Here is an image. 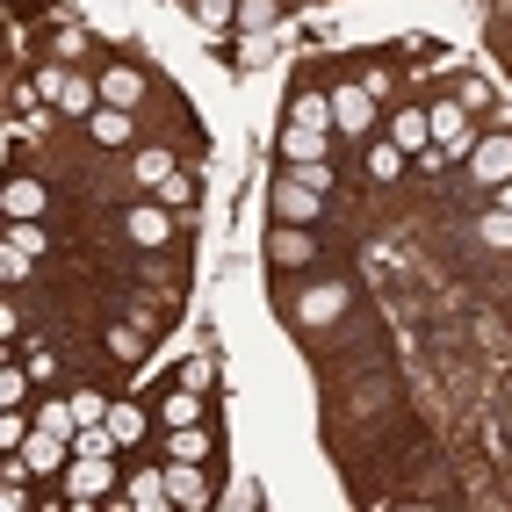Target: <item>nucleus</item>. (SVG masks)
Wrapping results in <instances>:
<instances>
[{"mask_svg": "<svg viewBox=\"0 0 512 512\" xmlns=\"http://www.w3.org/2000/svg\"><path fill=\"white\" fill-rule=\"evenodd\" d=\"M87 138L94 145H130V109H109V101H101V109L87 116Z\"/></svg>", "mask_w": 512, "mask_h": 512, "instance_id": "nucleus-15", "label": "nucleus"}, {"mask_svg": "<svg viewBox=\"0 0 512 512\" xmlns=\"http://www.w3.org/2000/svg\"><path fill=\"white\" fill-rule=\"evenodd\" d=\"M491 210H505V217H512V181H498V188H491Z\"/></svg>", "mask_w": 512, "mask_h": 512, "instance_id": "nucleus-33", "label": "nucleus"}, {"mask_svg": "<svg viewBox=\"0 0 512 512\" xmlns=\"http://www.w3.org/2000/svg\"><path fill=\"white\" fill-rule=\"evenodd\" d=\"M332 123H339V138H368L375 130V94L368 87H339L332 94Z\"/></svg>", "mask_w": 512, "mask_h": 512, "instance_id": "nucleus-6", "label": "nucleus"}, {"mask_svg": "<svg viewBox=\"0 0 512 512\" xmlns=\"http://www.w3.org/2000/svg\"><path fill=\"white\" fill-rule=\"evenodd\" d=\"M282 8L289 0H238V29H246V37H267V29L282 22Z\"/></svg>", "mask_w": 512, "mask_h": 512, "instance_id": "nucleus-18", "label": "nucleus"}, {"mask_svg": "<svg viewBox=\"0 0 512 512\" xmlns=\"http://www.w3.org/2000/svg\"><path fill=\"white\" fill-rule=\"evenodd\" d=\"M0 275L22 282V275H29V253H22V246H8V253H0Z\"/></svg>", "mask_w": 512, "mask_h": 512, "instance_id": "nucleus-31", "label": "nucleus"}, {"mask_svg": "<svg viewBox=\"0 0 512 512\" xmlns=\"http://www.w3.org/2000/svg\"><path fill=\"white\" fill-rule=\"evenodd\" d=\"M289 123H303V130H332V94L303 87V94L289 101Z\"/></svg>", "mask_w": 512, "mask_h": 512, "instance_id": "nucleus-16", "label": "nucleus"}, {"mask_svg": "<svg viewBox=\"0 0 512 512\" xmlns=\"http://www.w3.org/2000/svg\"><path fill=\"white\" fill-rule=\"evenodd\" d=\"M29 375H37V383H51V375H58V354H51V347H37V354H29Z\"/></svg>", "mask_w": 512, "mask_h": 512, "instance_id": "nucleus-32", "label": "nucleus"}, {"mask_svg": "<svg viewBox=\"0 0 512 512\" xmlns=\"http://www.w3.org/2000/svg\"><path fill=\"white\" fill-rule=\"evenodd\" d=\"M469 181L476 188H498V181H512V130H491V138H476L469 145Z\"/></svg>", "mask_w": 512, "mask_h": 512, "instance_id": "nucleus-2", "label": "nucleus"}, {"mask_svg": "<svg viewBox=\"0 0 512 512\" xmlns=\"http://www.w3.org/2000/svg\"><path fill=\"white\" fill-rule=\"evenodd\" d=\"M8 217H44V181H8Z\"/></svg>", "mask_w": 512, "mask_h": 512, "instance_id": "nucleus-20", "label": "nucleus"}, {"mask_svg": "<svg viewBox=\"0 0 512 512\" xmlns=\"http://www.w3.org/2000/svg\"><path fill=\"white\" fill-rule=\"evenodd\" d=\"M476 231H484V246L512 253V217H505V210H484V224H476Z\"/></svg>", "mask_w": 512, "mask_h": 512, "instance_id": "nucleus-26", "label": "nucleus"}, {"mask_svg": "<svg viewBox=\"0 0 512 512\" xmlns=\"http://www.w3.org/2000/svg\"><path fill=\"white\" fill-rule=\"evenodd\" d=\"M166 455H174V462H202V455H210V440H202L195 426H174V440H166Z\"/></svg>", "mask_w": 512, "mask_h": 512, "instance_id": "nucleus-24", "label": "nucleus"}, {"mask_svg": "<svg viewBox=\"0 0 512 512\" xmlns=\"http://www.w3.org/2000/svg\"><path fill=\"white\" fill-rule=\"evenodd\" d=\"M109 433H116V440H138V433H145V412H130V404H109Z\"/></svg>", "mask_w": 512, "mask_h": 512, "instance_id": "nucleus-27", "label": "nucleus"}, {"mask_svg": "<svg viewBox=\"0 0 512 512\" xmlns=\"http://www.w3.org/2000/svg\"><path fill=\"white\" fill-rule=\"evenodd\" d=\"M426 116H433V145L448 152V159H455V152L469 159V145H476V123H469V109H462V101H433Z\"/></svg>", "mask_w": 512, "mask_h": 512, "instance_id": "nucleus-4", "label": "nucleus"}, {"mask_svg": "<svg viewBox=\"0 0 512 512\" xmlns=\"http://www.w3.org/2000/svg\"><path fill=\"white\" fill-rule=\"evenodd\" d=\"M73 412H80V426H101V419H109V404H101V390H80Z\"/></svg>", "mask_w": 512, "mask_h": 512, "instance_id": "nucleus-29", "label": "nucleus"}, {"mask_svg": "<svg viewBox=\"0 0 512 512\" xmlns=\"http://www.w3.org/2000/svg\"><path fill=\"white\" fill-rule=\"evenodd\" d=\"M202 419V397L195 390H174V397H166V426H195Z\"/></svg>", "mask_w": 512, "mask_h": 512, "instance_id": "nucleus-25", "label": "nucleus"}, {"mask_svg": "<svg viewBox=\"0 0 512 512\" xmlns=\"http://www.w3.org/2000/svg\"><path fill=\"white\" fill-rule=\"evenodd\" d=\"M130 181H138L152 202H174V210H181V202H195V181L181 174V166L174 159H166V152H138V166H130Z\"/></svg>", "mask_w": 512, "mask_h": 512, "instance_id": "nucleus-1", "label": "nucleus"}, {"mask_svg": "<svg viewBox=\"0 0 512 512\" xmlns=\"http://www.w3.org/2000/svg\"><path fill=\"white\" fill-rule=\"evenodd\" d=\"M101 101H109V109H138V101H145V73H138V65H109V73H101Z\"/></svg>", "mask_w": 512, "mask_h": 512, "instance_id": "nucleus-10", "label": "nucleus"}, {"mask_svg": "<svg viewBox=\"0 0 512 512\" xmlns=\"http://www.w3.org/2000/svg\"><path fill=\"white\" fill-rule=\"evenodd\" d=\"M267 253H275V267H311L318 260V238L303 224H289V231H275V246H267Z\"/></svg>", "mask_w": 512, "mask_h": 512, "instance_id": "nucleus-12", "label": "nucleus"}, {"mask_svg": "<svg viewBox=\"0 0 512 512\" xmlns=\"http://www.w3.org/2000/svg\"><path fill=\"white\" fill-rule=\"evenodd\" d=\"M8 246H22L29 260H37V253H51V231H37V217H29V224L15 217V224H8Z\"/></svg>", "mask_w": 512, "mask_h": 512, "instance_id": "nucleus-22", "label": "nucleus"}, {"mask_svg": "<svg viewBox=\"0 0 512 512\" xmlns=\"http://www.w3.org/2000/svg\"><path fill=\"white\" fill-rule=\"evenodd\" d=\"M29 397V368H8L0 375V404H22Z\"/></svg>", "mask_w": 512, "mask_h": 512, "instance_id": "nucleus-30", "label": "nucleus"}, {"mask_svg": "<svg viewBox=\"0 0 512 512\" xmlns=\"http://www.w3.org/2000/svg\"><path fill=\"white\" fill-rule=\"evenodd\" d=\"M37 426H51V433H65V440H73V433H80V412H73V397H65V404H37Z\"/></svg>", "mask_w": 512, "mask_h": 512, "instance_id": "nucleus-23", "label": "nucleus"}, {"mask_svg": "<svg viewBox=\"0 0 512 512\" xmlns=\"http://www.w3.org/2000/svg\"><path fill=\"white\" fill-rule=\"evenodd\" d=\"M37 94L58 101L65 116H94V94H101V87H87L80 73H65V65H44V73H37Z\"/></svg>", "mask_w": 512, "mask_h": 512, "instance_id": "nucleus-3", "label": "nucleus"}, {"mask_svg": "<svg viewBox=\"0 0 512 512\" xmlns=\"http://www.w3.org/2000/svg\"><path fill=\"white\" fill-rule=\"evenodd\" d=\"M166 491H174V505H202V476H195V462H174V455H166Z\"/></svg>", "mask_w": 512, "mask_h": 512, "instance_id": "nucleus-19", "label": "nucleus"}, {"mask_svg": "<svg viewBox=\"0 0 512 512\" xmlns=\"http://www.w3.org/2000/svg\"><path fill=\"white\" fill-rule=\"evenodd\" d=\"M22 440H29V419L8 404V412H0V448H22Z\"/></svg>", "mask_w": 512, "mask_h": 512, "instance_id": "nucleus-28", "label": "nucleus"}, {"mask_svg": "<svg viewBox=\"0 0 512 512\" xmlns=\"http://www.w3.org/2000/svg\"><path fill=\"white\" fill-rule=\"evenodd\" d=\"M275 217H282V224H311V217H318V188L296 181V174H282V181H275Z\"/></svg>", "mask_w": 512, "mask_h": 512, "instance_id": "nucleus-8", "label": "nucleus"}, {"mask_svg": "<svg viewBox=\"0 0 512 512\" xmlns=\"http://www.w3.org/2000/svg\"><path fill=\"white\" fill-rule=\"evenodd\" d=\"M65 484H73V498H109L116 491V455H73L65 462Z\"/></svg>", "mask_w": 512, "mask_h": 512, "instance_id": "nucleus-5", "label": "nucleus"}, {"mask_svg": "<svg viewBox=\"0 0 512 512\" xmlns=\"http://www.w3.org/2000/svg\"><path fill=\"white\" fill-rule=\"evenodd\" d=\"M339 311H347V289H339V282H318V289H303V303H296V318H303V325H332Z\"/></svg>", "mask_w": 512, "mask_h": 512, "instance_id": "nucleus-11", "label": "nucleus"}, {"mask_svg": "<svg viewBox=\"0 0 512 512\" xmlns=\"http://www.w3.org/2000/svg\"><path fill=\"white\" fill-rule=\"evenodd\" d=\"M123 231H130V246H145V253H159L166 238H174V217H166V202H138V210L123 217Z\"/></svg>", "mask_w": 512, "mask_h": 512, "instance_id": "nucleus-7", "label": "nucleus"}, {"mask_svg": "<svg viewBox=\"0 0 512 512\" xmlns=\"http://www.w3.org/2000/svg\"><path fill=\"white\" fill-rule=\"evenodd\" d=\"M166 498H174V491H166V469H145V476H130V491H123V505H138V512H159Z\"/></svg>", "mask_w": 512, "mask_h": 512, "instance_id": "nucleus-17", "label": "nucleus"}, {"mask_svg": "<svg viewBox=\"0 0 512 512\" xmlns=\"http://www.w3.org/2000/svg\"><path fill=\"white\" fill-rule=\"evenodd\" d=\"M397 174H412V152H404L397 138H375L368 145V181H397Z\"/></svg>", "mask_w": 512, "mask_h": 512, "instance_id": "nucleus-13", "label": "nucleus"}, {"mask_svg": "<svg viewBox=\"0 0 512 512\" xmlns=\"http://www.w3.org/2000/svg\"><path fill=\"white\" fill-rule=\"evenodd\" d=\"M383 138H397L404 152H412V159H419V152H433V116H426V109H397V116H390V130H383Z\"/></svg>", "mask_w": 512, "mask_h": 512, "instance_id": "nucleus-9", "label": "nucleus"}, {"mask_svg": "<svg viewBox=\"0 0 512 512\" xmlns=\"http://www.w3.org/2000/svg\"><path fill=\"white\" fill-rule=\"evenodd\" d=\"M195 22L210 29V37L217 29H238V0H195Z\"/></svg>", "mask_w": 512, "mask_h": 512, "instance_id": "nucleus-21", "label": "nucleus"}, {"mask_svg": "<svg viewBox=\"0 0 512 512\" xmlns=\"http://www.w3.org/2000/svg\"><path fill=\"white\" fill-rule=\"evenodd\" d=\"M282 159H289V166H318V159H325V130L289 123V130H282Z\"/></svg>", "mask_w": 512, "mask_h": 512, "instance_id": "nucleus-14", "label": "nucleus"}]
</instances>
